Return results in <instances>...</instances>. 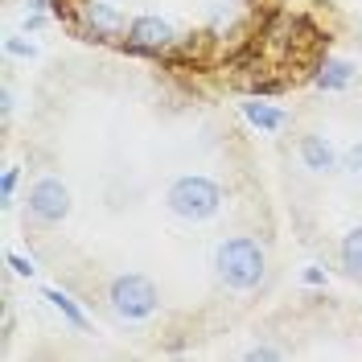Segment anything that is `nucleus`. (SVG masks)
Returning a JSON list of instances; mask_svg holds the SVG:
<instances>
[{
    "mask_svg": "<svg viewBox=\"0 0 362 362\" xmlns=\"http://www.w3.org/2000/svg\"><path fill=\"white\" fill-rule=\"evenodd\" d=\"M214 268H218V280H223L226 288L247 293V288H255L264 280V247L255 239H247V235H235V239L218 243Z\"/></svg>",
    "mask_w": 362,
    "mask_h": 362,
    "instance_id": "obj_1",
    "label": "nucleus"
},
{
    "mask_svg": "<svg viewBox=\"0 0 362 362\" xmlns=\"http://www.w3.org/2000/svg\"><path fill=\"white\" fill-rule=\"evenodd\" d=\"M165 202H169V210H173L177 218L202 223V218H210V214L223 206V189H218V181L202 177V173H189V177H177L169 185Z\"/></svg>",
    "mask_w": 362,
    "mask_h": 362,
    "instance_id": "obj_2",
    "label": "nucleus"
},
{
    "mask_svg": "<svg viewBox=\"0 0 362 362\" xmlns=\"http://www.w3.org/2000/svg\"><path fill=\"white\" fill-rule=\"evenodd\" d=\"M157 284L148 280V276H140V272H124V276H115L112 280V309L119 317H128V321H144V317H153L157 309Z\"/></svg>",
    "mask_w": 362,
    "mask_h": 362,
    "instance_id": "obj_3",
    "label": "nucleus"
},
{
    "mask_svg": "<svg viewBox=\"0 0 362 362\" xmlns=\"http://www.w3.org/2000/svg\"><path fill=\"white\" fill-rule=\"evenodd\" d=\"M29 214L37 223H62L70 214V189L58 177H42L33 189H29Z\"/></svg>",
    "mask_w": 362,
    "mask_h": 362,
    "instance_id": "obj_4",
    "label": "nucleus"
},
{
    "mask_svg": "<svg viewBox=\"0 0 362 362\" xmlns=\"http://www.w3.org/2000/svg\"><path fill=\"white\" fill-rule=\"evenodd\" d=\"M173 42H177L173 25L160 21V17H136L128 25V49L132 54H165Z\"/></svg>",
    "mask_w": 362,
    "mask_h": 362,
    "instance_id": "obj_5",
    "label": "nucleus"
},
{
    "mask_svg": "<svg viewBox=\"0 0 362 362\" xmlns=\"http://www.w3.org/2000/svg\"><path fill=\"white\" fill-rule=\"evenodd\" d=\"M78 17H83L87 42H107L115 33H124V17H119V8L107 4V0H83L78 4Z\"/></svg>",
    "mask_w": 362,
    "mask_h": 362,
    "instance_id": "obj_6",
    "label": "nucleus"
},
{
    "mask_svg": "<svg viewBox=\"0 0 362 362\" xmlns=\"http://www.w3.org/2000/svg\"><path fill=\"white\" fill-rule=\"evenodd\" d=\"M300 160H305V169H313V173H334L338 169V153L329 148V140L325 136H300Z\"/></svg>",
    "mask_w": 362,
    "mask_h": 362,
    "instance_id": "obj_7",
    "label": "nucleus"
},
{
    "mask_svg": "<svg viewBox=\"0 0 362 362\" xmlns=\"http://www.w3.org/2000/svg\"><path fill=\"white\" fill-rule=\"evenodd\" d=\"M354 83V66L346 58H325V66L317 70V87L321 90H346Z\"/></svg>",
    "mask_w": 362,
    "mask_h": 362,
    "instance_id": "obj_8",
    "label": "nucleus"
},
{
    "mask_svg": "<svg viewBox=\"0 0 362 362\" xmlns=\"http://www.w3.org/2000/svg\"><path fill=\"white\" fill-rule=\"evenodd\" d=\"M243 115H247V124H255L259 132H276V128H284V112L272 107V103H259V99H247V103H243Z\"/></svg>",
    "mask_w": 362,
    "mask_h": 362,
    "instance_id": "obj_9",
    "label": "nucleus"
},
{
    "mask_svg": "<svg viewBox=\"0 0 362 362\" xmlns=\"http://www.w3.org/2000/svg\"><path fill=\"white\" fill-rule=\"evenodd\" d=\"M45 300H49V305H54L58 313L66 317L74 329H87V313H83V309L74 305V296H70V293H62V288H45Z\"/></svg>",
    "mask_w": 362,
    "mask_h": 362,
    "instance_id": "obj_10",
    "label": "nucleus"
},
{
    "mask_svg": "<svg viewBox=\"0 0 362 362\" xmlns=\"http://www.w3.org/2000/svg\"><path fill=\"white\" fill-rule=\"evenodd\" d=\"M341 268L350 272V276H362V226H354L341 239Z\"/></svg>",
    "mask_w": 362,
    "mask_h": 362,
    "instance_id": "obj_11",
    "label": "nucleus"
},
{
    "mask_svg": "<svg viewBox=\"0 0 362 362\" xmlns=\"http://www.w3.org/2000/svg\"><path fill=\"white\" fill-rule=\"evenodd\" d=\"M17 181H21V173H17V169H4V181H0V198H4V202H13Z\"/></svg>",
    "mask_w": 362,
    "mask_h": 362,
    "instance_id": "obj_12",
    "label": "nucleus"
},
{
    "mask_svg": "<svg viewBox=\"0 0 362 362\" xmlns=\"http://www.w3.org/2000/svg\"><path fill=\"white\" fill-rule=\"evenodd\" d=\"M8 268L17 272V276H33V272H37L33 259H25V255H8Z\"/></svg>",
    "mask_w": 362,
    "mask_h": 362,
    "instance_id": "obj_13",
    "label": "nucleus"
},
{
    "mask_svg": "<svg viewBox=\"0 0 362 362\" xmlns=\"http://www.w3.org/2000/svg\"><path fill=\"white\" fill-rule=\"evenodd\" d=\"M247 358L251 362H272V358H280V350H272V346H251Z\"/></svg>",
    "mask_w": 362,
    "mask_h": 362,
    "instance_id": "obj_14",
    "label": "nucleus"
},
{
    "mask_svg": "<svg viewBox=\"0 0 362 362\" xmlns=\"http://www.w3.org/2000/svg\"><path fill=\"white\" fill-rule=\"evenodd\" d=\"M8 54H17V58H33L37 49H33L29 42H21V37H8Z\"/></svg>",
    "mask_w": 362,
    "mask_h": 362,
    "instance_id": "obj_15",
    "label": "nucleus"
},
{
    "mask_svg": "<svg viewBox=\"0 0 362 362\" xmlns=\"http://www.w3.org/2000/svg\"><path fill=\"white\" fill-rule=\"evenodd\" d=\"M346 169H350V173H362V144H354V148L346 153Z\"/></svg>",
    "mask_w": 362,
    "mask_h": 362,
    "instance_id": "obj_16",
    "label": "nucleus"
},
{
    "mask_svg": "<svg viewBox=\"0 0 362 362\" xmlns=\"http://www.w3.org/2000/svg\"><path fill=\"white\" fill-rule=\"evenodd\" d=\"M305 284H325V272L321 268H305Z\"/></svg>",
    "mask_w": 362,
    "mask_h": 362,
    "instance_id": "obj_17",
    "label": "nucleus"
},
{
    "mask_svg": "<svg viewBox=\"0 0 362 362\" xmlns=\"http://www.w3.org/2000/svg\"><path fill=\"white\" fill-rule=\"evenodd\" d=\"M0 107H4V115H13V90L4 87V95H0Z\"/></svg>",
    "mask_w": 362,
    "mask_h": 362,
    "instance_id": "obj_18",
    "label": "nucleus"
},
{
    "mask_svg": "<svg viewBox=\"0 0 362 362\" xmlns=\"http://www.w3.org/2000/svg\"><path fill=\"white\" fill-rule=\"evenodd\" d=\"M49 8V0H29V13H45Z\"/></svg>",
    "mask_w": 362,
    "mask_h": 362,
    "instance_id": "obj_19",
    "label": "nucleus"
}]
</instances>
